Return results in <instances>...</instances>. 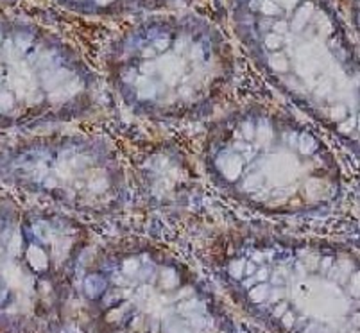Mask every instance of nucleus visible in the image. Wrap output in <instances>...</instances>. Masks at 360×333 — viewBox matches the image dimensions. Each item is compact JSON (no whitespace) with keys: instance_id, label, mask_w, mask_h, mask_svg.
I'll return each mask as SVG.
<instances>
[{"instance_id":"6e6552de","label":"nucleus","mask_w":360,"mask_h":333,"mask_svg":"<svg viewBox=\"0 0 360 333\" xmlns=\"http://www.w3.org/2000/svg\"><path fill=\"white\" fill-rule=\"evenodd\" d=\"M0 176L11 187L75 214H117L127 201L126 172L108 142L84 135L25 140L0 155Z\"/></svg>"},{"instance_id":"423d86ee","label":"nucleus","mask_w":360,"mask_h":333,"mask_svg":"<svg viewBox=\"0 0 360 333\" xmlns=\"http://www.w3.org/2000/svg\"><path fill=\"white\" fill-rule=\"evenodd\" d=\"M88 233L72 215L0 199V321L54 333Z\"/></svg>"},{"instance_id":"20e7f679","label":"nucleus","mask_w":360,"mask_h":333,"mask_svg":"<svg viewBox=\"0 0 360 333\" xmlns=\"http://www.w3.org/2000/svg\"><path fill=\"white\" fill-rule=\"evenodd\" d=\"M113 88L133 113L158 122L210 115L231 81L230 51L194 20L147 22L111 54Z\"/></svg>"},{"instance_id":"f03ea898","label":"nucleus","mask_w":360,"mask_h":333,"mask_svg":"<svg viewBox=\"0 0 360 333\" xmlns=\"http://www.w3.org/2000/svg\"><path fill=\"white\" fill-rule=\"evenodd\" d=\"M235 20L267 77L356 152L355 56L325 0H237Z\"/></svg>"},{"instance_id":"7ed1b4c3","label":"nucleus","mask_w":360,"mask_h":333,"mask_svg":"<svg viewBox=\"0 0 360 333\" xmlns=\"http://www.w3.org/2000/svg\"><path fill=\"white\" fill-rule=\"evenodd\" d=\"M222 270L244 306L281 333H356V254L319 238L240 235Z\"/></svg>"},{"instance_id":"39448f33","label":"nucleus","mask_w":360,"mask_h":333,"mask_svg":"<svg viewBox=\"0 0 360 333\" xmlns=\"http://www.w3.org/2000/svg\"><path fill=\"white\" fill-rule=\"evenodd\" d=\"M83 289L101 333H230L222 310L191 270L149 244L99 254Z\"/></svg>"},{"instance_id":"f257e3e1","label":"nucleus","mask_w":360,"mask_h":333,"mask_svg":"<svg viewBox=\"0 0 360 333\" xmlns=\"http://www.w3.org/2000/svg\"><path fill=\"white\" fill-rule=\"evenodd\" d=\"M219 190L273 217L328 211L342 195V171L314 127L283 111L248 106L210 127L202 149Z\"/></svg>"},{"instance_id":"0eeeda50","label":"nucleus","mask_w":360,"mask_h":333,"mask_svg":"<svg viewBox=\"0 0 360 333\" xmlns=\"http://www.w3.org/2000/svg\"><path fill=\"white\" fill-rule=\"evenodd\" d=\"M96 79L40 29L0 20V127H40L90 115Z\"/></svg>"}]
</instances>
